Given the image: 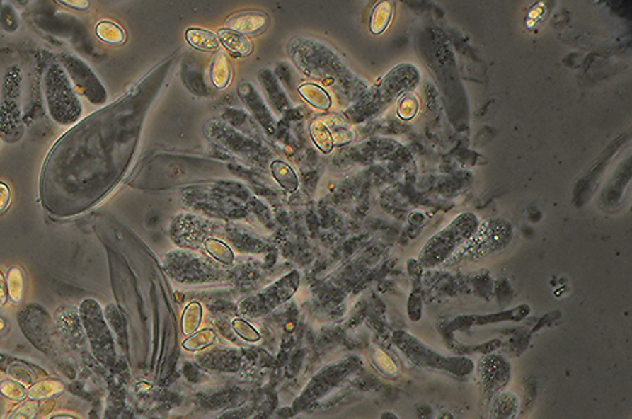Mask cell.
<instances>
[{
  "instance_id": "cell-4",
  "label": "cell",
  "mask_w": 632,
  "mask_h": 419,
  "mask_svg": "<svg viewBox=\"0 0 632 419\" xmlns=\"http://www.w3.org/2000/svg\"><path fill=\"white\" fill-rule=\"evenodd\" d=\"M79 317L95 355L103 363L113 362L115 357L114 340L100 305L95 299H85L79 306Z\"/></svg>"
},
{
  "instance_id": "cell-11",
  "label": "cell",
  "mask_w": 632,
  "mask_h": 419,
  "mask_svg": "<svg viewBox=\"0 0 632 419\" xmlns=\"http://www.w3.org/2000/svg\"><path fill=\"white\" fill-rule=\"evenodd\" d=\"M63 391H64L63 382L55 380V379L44 377L39 381L35 382L32 386H29L28 398L30 401H44V399H50V398L58 396Z\"/></svg>"
},
{
  "instance_id": "cell-25",
  "label": "cell",
  "mask_w": 632,
  "mask_h": 419,
  "mask_svg": "<svg viewBox=\"0 0 632 419\" xmlns=\"http://www.w3.org/2000/svg\"><path fill=\"white\" fill-rule=\"evenodd\" d=\"M62 4H64L66 7H70V8H76V10H86V8H89V1H85V0H63V1H60Z\"/></svg>"
},
{
  "instance_id": "cell-29",
  "label": "cell",
  "mask_w": 632,
  "mask_h": 419,
  "mask_svg": "<svg viewBox=\"0 0 632 419\" xmlns=\"http://www.w3.org/2000/svg\"><path fill=\"white\" fill-rule=\"evenodd\" d=\"M3 325H4V324H3V320H0V331H1V329H3Z\"/></svg>"
},
{
  "instance_id": "cell-8",
  "label": "cell",
  "mask_w": 632,
  "mask_h": 419,
  "mask_svg": "<svg viewBox=\"0 0 632 419\" xmlns=\"http://www.w3.org/2000/svg\"><path fill=\"white\" fill-rule=\"evenodd\" d=\"M269 16L261 11H243L232 14L226 21L227 29L235 30L243 36H255L263 33L269 25Z\"/></svg>"
},
{
  "instance_id": "cell-9",
  "label": "cell",
  "mask_w": 632,
  "mask_h": 419,
  "mask_svg": "<svg viewBox=\"0 0 632 419\" xmlns=\"http://www.w3.org/2000/svg\"><path fill=\"white\" fill-rule=\"evenodd\" d=\"M1 360V357H0ZM7 362L1 360L3 365H0V370H3L7 376L11 377V380L20 382L25 386H32L36 381H39L40 377H47V373H44L41 369L32 366L30 363L23 362L17 358L4 357Z\"/></svg>"
},
{
  "instance_id": "cell-21",
  "label": "cell",
  "mask_w": 632,
  "mask_h": 419,
  "mask_svg": "<svg viewBox=\"0 0 632 419\" xmlns=\"http://www.w3.org/2000/svg\"><path fill=\"white\" fill-rule=\"evenodd\" d=\"M0 395L8 401H23L28 398V389L25 385L11 379L0 380Z\"/></svg>"
},
{
  "instance_id": "cell-12",
  "label": "cell",
  "mask_w": 632,
  "mask_h": 419,
  "mask_svg": "<svg viewBox=\"0 0 632 419\" xmlns=\"http://www.w3.org/2000/svg\"><path fill=\"white\" fill-rule=\"evenodd\" d=\"M186 40L192 45L193 48L204 52L217 51L220 47V41L217 35H214L211 30L207 29H197L192 28L186 30Z\"/></svg>"
},
{
  "instance_id": "cell-16",
  "label": "cell",
  "mask_w": 632,
  "mask_h": 419,
  "mask_svg": "<svg viewBox=\"0 0 632 419\" xmlns=\"http://www.w3.org/2000/svg\"><path fill=\"white\" fill-rule=\"evenodd\" d=\"M6 285H7V294L8 298L13 304L18 305L23 299V291H25V273L20 267L14 265V267L8 268L7 270V277H6Z\"/></svg>"
},
{
  "instance_id": "cell-14",
  "label": "cell",
  "mask_w": 632,
  "mask_h": 419,
  "mask_svg": "<svg viewBox=\"0 0 632 419\" xmlns=\"http://www.w3.org/2000/svg\"><path fill=\"white\" fill-rule=\"evenodd\" d=\"M270 171H272V175H273L275 180H276L285 190L288 191V193H294V191H297L298 185H299V182H298V176H297L295 171H294L288 164L283 163V161L276 160V161H273V163L270 164Z\"/></svg>"
},
{
  "instance_id": "cell-28",
  "label": "cell",
  "mask_w": 632,
  "mask_h": 419,
  "mask_svg": "<svg viewBox=\"0 0 632 419\" xmlns=\"http://www.w3.org/2000/svg\"><path fill=\"white\" fill-rule=\"evenodd\" d=\"M383 419H396V417H393L391 414H385V415H383Z\"/></svg>"
},
{
  "instance_id": "cell-17",
  "label": "cell",
  "mask_w": 632,
  "mask_h": 419,
  "mask_svg": "<svg viewBox=\"0 0 632 419\" xmlns=\"http://www.w3.org/2000/svg\"><path fill=\"white\" fill-rule=\"evenodd\" d=\"M309 129H310L311 139L314 141L316 147H317L321 152L329 153L333 149L335 142H333L332 133L329 132V129L326 127V125H324L321 120H318V119L313 120V122L310 123V127H309Z\"/></svg>"
},
{
  "instance_id": "cell-6",
  "label": "cell",
  "mask_w": 632,
  "mask_h": 419,
  "mask_svg": "<svg viewBox=\"0 0 632 419\" xmlns=\"http://www.w3.org/2000/svg\"><path fill=\"white\" fill-rule=\"evenodd\" d=\"M76 91L85 96L92 104H101L107 100V93L91 67L79 57L64 55L59 60Z\"/></svg>"
},
{
  "instance_id": "cell-3",
  "label": "cell",
  "mask_w": 632,
  "mask_h": 419,
  "mask_svg": "<svg viewBox=\"0 0 632 419\" xmlns=\"http://www.w3.org/2000/svg\"><path fill=\"white\" fill-rule=\"evenodd\" d=\"M299 286V273L297 270L286 275L282 280L264 288L241 302L239 311L248 317H261L285 304Z\"/></svg>"
},
{
  "instance_id": "cell-1",
  "label": "cell",
  "mask_w": 632,
  "mask_h": 419,
  "mask_svg": "<svg viewBox=\"0 0 632 419\" xmlns=\"http://www.w3.org/2000/svg\"><path fill=\"white\" fill-rule=\"evenodd\" d=\"M44 89L50 116L62 126L76 123L82 113V105L70 78L59 60L47 69Z\"/></svg>"
},
{
  "instance_id": "cell-10",
  "label": "cell",
  "mask_w": 632,
  "mask_h": 419,
  "mask_svg": "<svg viewBox=\"0 0 632 419\" xmlns=\"http://www.w3.org/2000/svg\"><path fill=\"white\" fill-rule=\"evenodd\" d=\"M217 38L230 52L236 57H249L253 51V44H251L250 38L235 32V30L227 29V28H223L217 32Z\"/></svg>"
},
{
  "instance_id": "cell-15",
  "label": "cell",
  "mask_w": 632,
  "mask_h": 419,
  "mask_svg": "<svg viewBox=\"0 0 632 419\" xmlns=\"http://www.w3.org/2000/svg\"><path fill=\"white\" fill-rule=\"evenodd\" d=\"M298 92H299V95L302 96V97L306 100L307 103H309L311 107H314V108H317V110L326 111V110H328V108L331 107V104H332L329 95L326 93L323 88H320L318 85H314V84H302V85L298 88Z\"/></svg>"
},
{
  "instance_id": "cell-26",
  "label": "cell",
  "mask_w": 632,
  "mask_h": 419,
  "mask_svg": "<svg viewBox=\"0 0 632 419\" xmlns=\"http://www.w3.org/2000/svg\"><path fill=\"white\" fill-rule=\"evenodd\" d=\"M7 285H6V279L3 277V275L0 273V305H4L7 302Z\"/></svg>"
},
{
  "instance_id": "cell-24",
  "label": "cell",
  "mask_w": 632,
  "mask_h": 419,
  "mask_svg": "<svg viewBox=\"0 0 632 419\" xmlns=\"http://www.w3.org/2000/svg\"><path fill=\"white\" fill-rule=\"evenodd\" d=\"M10 201H11L10 189L7 188V185L0 182V214H3L7 210L10 205Z\"/></svg>"
},
{
  "instance_id": "cell-20",
  "label": "cell",
  "mask_w": 632,
  "mask_h": 419,
  "mask_svg": "<svg viewBox=\"0 0 632 419\" xmlns=\"http://www.w3.org/2000/svg\"><path fill=\"white\" fill-rule=\"evenodd\" d=\"M205 250L207 253L211 256L212 258H214L216 261L222 263V264H232L234 263V251L231 250L229 245H226L224 242L219 241V239H213L209 238L205 241Z\"/></svg>"
},
{
  "instance_id": "cell-5",
  "label": "cell",
  "mask_w": 632,
  "mask_h": 419,
  "mask_svg": "<svg viewBox=\"0 0 632 419\" xmlns=\"http://www.w3.org/2000/svg\"><path fill=\"white\" fill-rule=\"evenodd\" d=\"M18 323L30 343L44 354L51 352L57 338V326L41 306H25L18 313Z\"/></svg>"
},
{
  "instance_id": "cell-23",
  "label": "cell",
  "mask_w": 632,
  "mask_h": 419,
  "mask_svg": "<svg viewBox=\"0 0 632 419\" xmlns=\"http://www.w3.org/2000/svg\"><path fill=\"white\" fill-rule=\"evenodd\" d=\"M417 110H418L417 100L414 97H406L402 103L399 104L398 113H399V116L403 117V119H411L417 113Z\"/></svg>"
},
{
  "instance_id": "cell-7",
  "label": "cell",
  "mask_w": 632,
  "mask_h": 419,
  "mask_svg": "<svg viewBox=\"0 0 632 419\" xmlns=\"http://www.w3.org/2000/svg\"><path fill=\"white\" fill-rule=\"evenodd\" d=\"M402 336L403 340L399 342V345L402 347L404 351L408 352L407 355L414 362L421 363V366L445 369V370H448L451 373H460V374H466V373H469L473 369V362H470V361L442 358L439 354L432 352L429 348H426L420 340H417L414 338H410L407 335H402Z\"/></svg>"
},
{
  "instance_id": "cell-13",
  "label": "cell",
  "mask_w": 632,
  "mask_h": 419,
  "mask_svg": "<svg viewBox=\"0 0 632 419\" xmlns=\"http://www.w3.org/2000/svg\"><path fill=\"white\" fill-rule=\"evenodd\" d=\"M231 74L232 73L229 57H226L224 52L219 51L212 62V84L219 89H224L230 85Z\"/></svg>"
},
{
  "instance_id": "cell-27",
  "label": "cell",
  "mask_w": 632,
  "mask_h": 419,
  "mask_svg": "<svg viewBox=\"0 0 632 419\" xmlns=\"http://www.w3.org/2000/svg\"><path fill=\"white\" fill-rule=\"evenodd\" d=\"M51 419H76L74 417H70V415H57V417H52Z\"/></svg>"
},
{
  "instance_id": "cell-18",
  "label": "cell",
  "mask_w": 632,
  "mask_h": 419,
  "mask_svg": "<svg viewBox=\"0 0 632 419\" xmlns=\"http://www.w3.org/2000/svg\"><path fill=\"white\" fill-rule=\"evenodd\" d=\"M96 35L101 41L108 42V44L120 45L126 41L125 30L119 25H116L114 22H110V21H103V22L97 23Z\"/></svg>"
},
{
  "instance_id": "cell-2",
  "label": "cell",
  "mask_w": 632,
  "mask_h": 419,
  "mask_svg": "<svg viewBox=\"0 0 632 419\" xmlns=\"http://www.w3.org/2000/svg\"><path fill=\"white\" fill-rule=\"evenodd\" d=\"M479 220L473 213H463L455 217L445 229L432 236L420 253L423 267H436L444 263L456 248L471 239L478 231Z\"/></svg>"
},
{
  "instance_id": "cell-19",
  "label": "cell",
  "mask_w": 632,
  "mask_h": 419,
  "mask_svg": "<svg viewBox=\"0 0 632 419\" xmlns=\"http://www.w3.org/2000/svg\"><path fill=\"white\" fill-rule=\"evenodd\" d=\"M392 19V6L388 1H381L379 3L373 13H372V19H370V30L374 35H380L384 30L388 28L389 22Z\"/></svg>"
},
{
  "instance_id": "cell-22",
  "label": "cell",
  "mask_w": 632,
  "mask_h": 419,
  "mask_svg": "<svg viewBox=\"0 0 632 419\" xmlns=\"http://www.w3.org/2000/svg\"><path fill=\"white\" fill-rule=\"evenodd\" d=\"M39 413V403L35 401H23L18 406L8 419H35Z\"/></svg>"
}]
</instances>
